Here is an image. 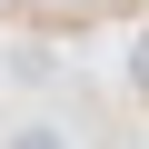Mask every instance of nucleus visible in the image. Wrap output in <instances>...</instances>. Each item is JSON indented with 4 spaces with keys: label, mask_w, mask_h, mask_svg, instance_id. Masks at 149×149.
Wrapping results in <instances>:
<instances>
[{
    "label": "nucleus",
    "mask_w": 149,
    "mask_h": 149,
    "mask_svg": "<svg viewBox=\"0 0 149 149\" xmlns=\"http://www.w3.org/2000/svg\"><path fill=\"white\" fill-rule=\"evenodd\" d=\"M0 149H70V129H50V119H20V129L0 139Z\"/></svg>",
    "instance_id": "1"
}]
</instances>
